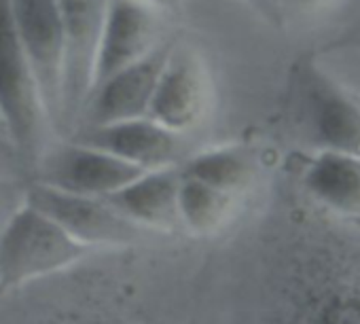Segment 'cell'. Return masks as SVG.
Wrapping results in <instances>:
<instances>
[{"label":"cell","instance_id":"1","mask_svg":"<svg viewBox=\"0 0 360 324\" xmlns=\"http://www.w3.org/2000/svg\"><path fill=\"white\" fill-rule=\"evenodd\" d=\"M85 252L87 246L24 202L0 231V284L20 286L45 278L70 267Z\"/></svg>","mask_w":360,"mask_h":324},{"label":"cell","instance_id":"2","mask_svg":"<svg viewBox=\"0 0 360 324\" xmlns=\"http://www.w3.org/2000/svg\"><path fill=\"white\" fill-rule=\"evenodd\" d=\"M15 30L47 121L64 115L66 26L60 0H11Z\"/></svg>","mask_w":360,"mask_h":324},{"label":"cell","instance_id":"3","mask_svg":"<svg viewBox=\"0 0 360 324\" xmlns=\"http://www.w3.org/2000/svg\"><path fill=\"white\" fill-rule=\"evenodd\" d=\"M295 108L299 127L322 146L360 157V100L328 74L305 66L297 74Z\"/></svg>","mask_w":360,"mask_h":324},{"label":"cell","instance_id":"4","mask_svg":"<svg viewBox=\"0 0 360 324\" xmlns=\"http://www.w3.org/2000/svg\"><path fill=\"white\" fill-rule=\"evenodd\" d=\"M0 121L24 150L34 148L47 121L15 30L11 0H0Z\"/></svg>","mask_w":360,"mask_h":324},{"label":"cell","instance_id":"5","mask_svg":"<svg viewBox=\"0 0 360 324\" xmlns=\"http://www.w3.org/2000/svg\"><path fill=\"white\" fill-rule=\"evenodd\" d=\"M34 206L83 246H125L138 238L140 225L121 216L104 197H89L37 183L26 193Z\"/></svg>","mask_w":360,"mask_h":324},{"label":"cell","instance_id":"6","mask_svg":"<svg viewBox=\"0 0 360 324\" xmlns=\"http://www.w3.org/2000/svg\"><path fill=\"white\" fill-rule=\"evenodd\" d=\"M155 41L157 22L146 3L142 0H104L87 96L110 74L150 53L157 47Z\"/></svg>","mask_w":360,"mask_h":324},{"label":"cell","instance_id":"7","mask_svg":"<svg viewBox=\"0 0 360 324\" xmlns=\"http://www.w3.org/2000/svg\"><path fill=\"white\" fill-rule=\"evenodd\" d=\"M142 172L146 170L106 150L72 142L62 146L47 159L45 179L41 183L68 193L108 197L110 193L138 179Z\"/></svg>","mask_w":360,"mask_h":324},{"label":"cell","instance_id":"8","mask_svg":"<svg viewBox=\"0 0 360 324\" xmlns=\"http://www.w3.org/2000/svg\"><path fill=\"white\" fill-rule=\"evenodd\" d=\"M169 51V45H157L150 53L100 83L83 104L87 125H106L115 121L146 117L157 79Z\"/></svg>","mask_w":360,"mask_h":324},{"label":"cell","instance_id":"9","mask_svg":"<svg viewBox=\"0 0 360 324\" xmlns=\"http://www.w3.org/2000/svg\"><path fill=\"white\" fill-rule=\"evenodd\" d=\"M75 142L96 146L144 170L176 166L183 144L176 131L148 117L115 121L106 125H85Z\"/></svg>","mask_w":360,"mask_h":324},{"label":"cell","instance_id":"10","mask_svg":"<svg viewBox=\"0 0 360 324\" xmlns=\"http://www.w3.org/2000/svg\"><path fill=\"white\" fill-rule=\"evenodd\" d=\"M206 85L200 64L187 51H169L157 79L146 117L180 134L189 129L202 115Z\"/></svg>","mask_w":360,"mask_h":324},{"label":"cell","instance_id":"11","mask_svg":"<svg viewBox=\"0 0 360 324\" xmlns=\"http://www.w3.org/2000/svg\"><path fill=\"white\" fill-rule=\"evenodd\" d=\"M180 168H155L104 197L121 216L140 227H167L178 219Z\"/></svg>","mask_w":360,"mask_h":324},{"label":"cell","instance_id":"12","mask_svg":"<svg viewBox=\"0 0 360 324\" xmlns=\"http://www.w3.org/2000/svg\"><path fill=\"white\" fill-rule=\"evenodd\" d=\"M66 26V89L64 115L70 100L83 108L89 89V72L100 30L104 0H60Z\"/></svg>","mask_w":360,"mask_h":324},{"label":"cell","instance_id":"13","mask_svg":"<svg viewBox=\"0 0 360 324\" xmlns=\"http://www.w3.org/2000/svg\"><path fill=\"white\" fill-rule=\"evenodd\" d=\"M305 187L328 208L360 216V157L322 150L305 172Z\"/></svg>","mask_w":360,"mask_h":324},{"label":"cell","instance_id":"14","mask_svg":"<svg viewBox=\"0 0 360 324\" xmlns=\"http://www.w3.org/2000/svg\"><path fill=\"white\" fill-rule=\"evenodd\" d=\"M180 174L231 193L248 181L250 161L240 148H212L185 161Z\"/></svg>","mask_w":360,"mask_h":324},{"label":"cell","instance_id":"15","mask_svg":"<svg viewBox=\"0 0 360 324\" xmlns=\"http://www.w3.org/2000/svg\"><path fill=\"white\" fill-rule=\"evenodd\" d=\"M229 206V193L208 187L195 179L180 174L178 185V219L193 231L214 229Z\"/></svg>","mask_w":360,"mask_h":324},{"label":"cell","instance_id":"16","mask_svg":"<svg viewBox=\"0 0 360 324\" xmlns=\"http://www.w3.org/2000/svg\"><path fill=\"white\" fill-rule=\"evenodd\" d=\"M295 7H301V9H320V7H326L330 5L333 0H288Z\"/></svg>","mask_w":360,"mask_h":324}]
</instances>
